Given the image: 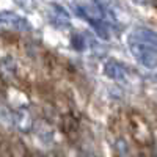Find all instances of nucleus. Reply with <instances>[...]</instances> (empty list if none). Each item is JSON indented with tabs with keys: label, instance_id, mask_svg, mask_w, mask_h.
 Listing matches in <instances>:
<instances>
[{
	"label": "nucleus",
	"instance_id": "8",
	"mask_svg": "<svg viewBox=\"0 0 157 157\" xmlns=\"http://www.w3.org/2000/svg\"><path fill=\"white\" fill-rule=\"evenodd\" d=\"M130 38L137 39L140 43H145L148 46H152L157 49V32L151 30V29H146V27H135L132 32L129 33Z\"/></svg>",
	"mask_w": 157,
	"mask_h": 157
},
{
	"label": "nucleus",
	"instance_id": "11",
	"mask_svg": "<svg viewBox=\"0 0 157 157\" xmlns=\"http://www.w3.org/2000/svg\"><path fill=\"white\" fill-rule=\"evenodd\" d=\"M71 46L74 50H78V52H82L86 49V38L83 35H74L71 38Z\"/></svg>",
	"mask_w": 157,
	"mask_h": 157
},
{
	"label": "nucleus",
	"instance_id": "5",
	"mask_svg": "<svg viewBox=\"0 0 157 157\" xmlns=\"http://www.w3.org/2000/svg\"><path fill=\"white\" fill-rule=\"evenodd\" d=\"M13 121H14V126L24 134L32 132L35 127L33 116L27 107H19L16 112H13Z\"/></svg>",
	"mask_w": 157,
	"mask_h": 157
},
{
	"label": "nucleus",
	"instance_id": "13",
	"mask_svg": "<svg viewBox=\"0 0 157 157\" xmlns=\"http://www.w3.org/2000/svg\"><path fill=\"white\" fill-rule=\"evenodd\" d=\"M155 157H157V152H155Z\"/></svg>",
	"mask_w": 157,
	"mask_h": 157
},
{
	"label": "nucleus",
	"instance_id": "12",
	"mask_svg": "<svg viewBox=\"0 0 157 157\" xmlns=\"http://www.w3.org/2000/svg\"><path fill=\"white\" fill-rule=\"evenodd\" d=\"M3 90H5V78L0 74V91H3Z\"/></svg>",
	"mask_w": 157,
	"mask_h": 157
},
{
	"label": "nucleus",
	"instance_id": "1",
	"mask_svg": "<svg viewBox=\"0 0 157 157\" xmlns=\"http://www.w3.org/2000/svg\"><path fill=\"white\" fill-rule=\"evenodd\" d=\"M127 46L130 54L134 58L148 69H155L157 68V49L152 46H148L145 43H140L137 39L127 36Z\"/></svg>",
	"mask_w": 157,
	"mask_h": 157
},
{
	"label": "nucleus",
	"instance_id": "10",
	"mask_svg": "<svg viewBox=\"0 0 157 157\" xmlns=\"http://www.w3.org/2000/svg\"><path fill=\"white\" fill-rule=\"evenodd\" d=\"M0 126L3 127H13L14 121H13V112L6 107L0 104Z\"/></svg>",
	"mask_w": 157,
	"mask_h": 157
},
{
	"label": "nucleus",
	"instance_id": "4",
	"mask_svg": "<svg viewBox=\"0 0 157 157\" xmlns=\"http://www.w3.org/2000/svg\"><path fill=\"white\" fill-rule=\"evenodd\" d=\"M0 27L8 29V30H14V32H30L32 25L29 19H25L24 16L17 14L14 11H0Z\"/></svg>",
	"mask_w": 157,
	"mask_h": 157
},
{
	"label": "nucleus",
	"instance_id": "7",
	"mask_svg": "<svg viewBox=\"0 0 157 157\" xmlns=\"http://www.w3.org/2000/svg\"><path fill=\"white\" fill-rule=\"evenodd\" d=\"M49 21L57 29H69L71 27V19L68 16V13L57 3H50Z\"/></svg>",
	"mask_w": 157,
	"mask_h": 157
},
{
	"label": "nucleus",
	"instance_id": "9",
	"mask_svg": "<svg viewBox=\"0 0 157 157\" xmlns=\"http://www.w3.org/2000/svg\"><path fill=\"white\" fill-rule=\"evenodd\" d=\"M14 71H16V64L11 58H2L0 60V74H2L3 78L13 77Z\"/></svg>",
	"mask_w": 157,
	"mask_h": 157
},
{
	"label": "nucleus",
	"instance_id": "2",
	"mask_svg": "<svg viewBox=\"0 0 157 157\" xmlns=\"http://www.w3.org/2000/svg\"><path fill=\"white\" fill-rule=\"evenodd\" d=\"M129 123H130V132H132L134 140L141 146H151L154 137L149 123L145 120V116L140 115L138 112H132L129 115Z\"/></svg>",
	"mask_w": 157,
	"mask_h": 157
},
{
	"label": "nucleus",
	"instance_id": "3",
	"mask_svg": "<svg viewBox=\"0 0 157 157\" xmlns=\"http://www.w3.org/2000/svg\"><path fill=\"white\" fill-rule=\"evenodd\" d=\"M77 11V16L86 19L91 25L101 24V22H109V11H105L102 3L98 2H78L71 3Z\"/></svg>",
	"mask_w": 157,
	"mask_h": 157
},
{
	"label": "nucleus",
	"instance_id": "6",
	"mask_svg": "<svg viewBox=\"0 0 157 157\" xmlns=\"http://www.w3.org/2000/svg\"><path fill=\"white\" fill-rule=\"evenodd\" d=\"M104 74L109 78H112V80L120 82V83H126L129 78V71L120 61H115V60H109L104 64Z\"/></svg>",
	"mask_w": 157,
	"mask_h": 157
}]
</instances>
